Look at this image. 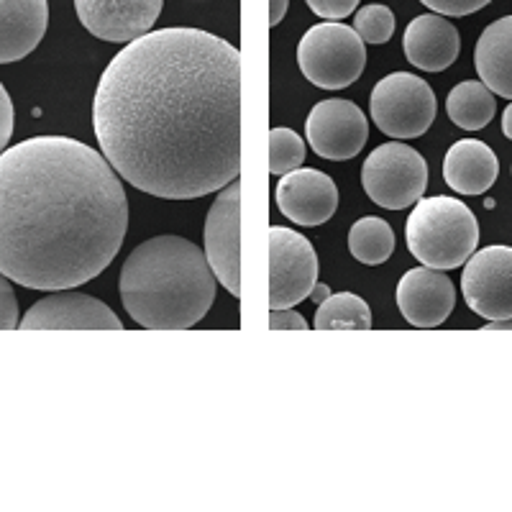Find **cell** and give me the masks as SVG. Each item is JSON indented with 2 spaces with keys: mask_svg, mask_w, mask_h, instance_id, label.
<instances>
[{
  "mask_svg": "<svg viewBox=\"0 0 512 512\" xmlns=\"http://www.w3.org/2000/svg\"><path fill=\"white\" fill-rule=\"evenodd\" d=\"M93 128L136 190L195 200L241 172V54L203 29L128 41L100 75Z\"/></svg>",
  "mask_w": 512,
  "mask_h": 512,
  "instance_id": "1",
  "label": "cell"
},
{
  "mask_svg": "<svg viewBox=\"0 0 512 512\" xmlns=\"http://www.w3.org/2000/svg\"><path fill=\"white\" fill-rule=\"evenodd\" d=\"M128 200L111 162L67 136L0 154V272L29 290H70L116 259Z\"/></svg>",
  "mask_w": 512,
  "mask_h": 512,
  "instance_id": "2",
  "label": "cell"
},
{
  "mask_svg": "<svg viewBox=\"0 0 512 512\" xmlns=\"http://www.w3.org/2000/svg\"><path fill=\"white\" fill-rule=\"evenodd\" d=\"M123 308L141 328L185 331L216 303V274L205 251L182 236H154L121 269Z\"/></svg>",
  "mask_w": 512,
  "mask_h": 512,
  "instance_id": "3",
  "label": "cell"
},
{
  "mask_svg": "<svg viewBox=\"0 0 512 512\" xmlns=\"http://www.w3.org/2000/svg\"><path fill=\"white\" fill-rule=\"evenodd\" d=\"M408 249L423 267L459 269L479 246V223L456 198H420L408 218Z\"/></svg>",
  "mask_w": 512,
  "mask_h": 512,
  "instance_id": "4",
  "label": "cell"
},
{
  "mask_svg": "<svg viewBox=\"0 0 512 512\" xmlns=\"http://www.w3.org/2000/svg\"><path fill=\"white\" fill-rule=\"evenodd\" d=\"M297 62L315 88L344 90L354 85L367 64V47L354 26L323 21L305 31L297 47Z\"/></svg>",
  "mask_w": 512,
  "mask_h": 512,
  "instance_id": "5",
  "label": "cell"
},
{
  "mask_svg": "<svg viewBox=\"0 0 512 512\" xmlns=\"http://www.w3.org/2000/svg\"><path fill=\"white\" fill-rule=\"evenodd\" d=\"M372 121L392 139H418L436 121V95L423 77L392 72L379 80L369 98Z\"/></svg>",
  "mask_w": 512,
  "mask_h": 512,
  "instance_id": "6",
  "label": "cell"
},
{
  "mask_svg": "<svg viewBox=\"0 0 512 512\" xmlns=\"http://www.w3.org/2000/svg\"><path fill=\"white\" fill-rule=\"evenodd\" d=\"M361 185L372 203L387 210H405L423 198L428 164L413 146L400 141L379 144L361 167Z\"/></svg>",
  "mask_w": 512,
  "mask_h": 512,
  "instance_id": "7",
  "label": "cell"
},
{
  "mask_svg": "<svg viewBox=\"0 0 512 512\" xmlns=\"http://www.w3.org/2000/svg\"><path fill=\"white\" fill-rule=\"evenodd\" d=\"M318 254L303 233L269 228V308H295L318 285Z\"/></svg>",
  "mask_w": 512,
  "mask_h": 512,
  "instance_id": "8",
  "label": "cell"
},
{
  "mask_svg": "<svg viewBox=\"0 0 512 512\" xmlns=\"http://www.w3.org/2000/svg\"><path fill=\"white\" fill-rule=\"evenodd\" d=\"M466 305L484 320H512V249L484 246L466 259L461 274Z\"/></svg>",
  "mask_w": 512,
  "mask_h": 512,
  "instance_id": "9",
  "label": "cell"
},
{
  "mask_svg": "<svg viewBox=\"0 0 512 512\" xmlns=\"http://www.w3.org/2000/svg\"><path fill=\"white\" fill-rule=\"evenodd\" d=\"M205 259L216 280L241 297V185L233 180L221 190L205 218Z\"/></svg>",
  "mask_w": 512,
  "mask_h": 512,
  "instance_id": "10",
  "label": "cell"
},
{
  "mask_svg": "<svg viewBox=\"0 0 512 512\" xmlns=\"http://www.w3.org/2000/svg\"><path fill=\"white\" fill-rule=\"evenodd\" d=\"M305 136L318 157L346 162L367 144L369 123L351 100H320L305 121Z\"/></svg>",
  "mask_w": 512,
  "mask_h": 512,
  "instance_id": "11",
  "label": "cell"
},
{
  "mask_svg": "<svg viewBox=\"0 0 512 512\" xmlns=\"http://www.w3.org/2000/svg\"><path fill=\"white\" fill-rule=\"evenodd\" d=\"M164 0H75L80 24L111 44H128L149 34Z\"/></svg>",
  "mask_w": 512,
  "mask_h": 512,
  "instance_id": "12",
  "label": "cell"
},
{
  "mask_svg": "<svg viewBox=\"0 0 512 512\" xmlns=\"http://www.w3.org/2000/svg\"><path fill=\"white\" fill-rule=\"evenodd\" d=\"M18 328H82V331H121L123 323L98 297L82 292H57L31 305Z\"/></svg>",
  "mask_w": 512,
  "mask_h": 512,
  "instance_id": "13",
  "label": "cell"
},
{
  "mask_svg": "<svg viewBox=\"0 0 512 512\" xmlns=\"http://www.w3.org/2000/svg\"><path fill=\"white\" fill-rule=\"evenodd\" d=\"M277 208L297 226H323L338 208V187L326 172L297 167L277 185Z\"/></svg>",
  "mask_w": 512,
  "mask_h": 512,
  "instance_id": "14",
  "label": "cell"
},
{
  "mask_svg": "<svg viewBox=\"0 0 512 512\" xmlns=\"http://www.w3.org/2000/svg\"><path fill=\"white\" fill-rule=\"evenodd\" d=\"M456 305V287L441 269L415 267L397 285V308L415 328H436Z\"/></svg>",
  "mask_w": 512,
  "mask_h": 512,
  "instance_id": "15",
  "label": "cell"
},
{
  "mask_svg": "<svg viewBox=\"0 0 512 512\" xmlns=\"http://www.w3.org/2000/svg\"><path fill=\"white\" fill-rule=\"evenodd\" d=\"M402 47L413 67L425 72H441L459 59L461 39L456 26L446 21L441 13H425L410 21Z\"/></svg>",
  "mask_w": 512,
  "mask_h": 512,
  "instance_id": "16",
  "label": "cell"
},
{
  "mask_svg": "<svg viewBox=\"0 0 512 512\" xmlns=\"http://www.w3.org/2000/svg\"><path fill=\"white\" fill-rule=\"evenodd\" d=\"M49 26L47 0H0V64L29 57Z\"/></svg>",
  "mask_w": 512,
  "mask_h": 512,
  "instance_id": "17",
  "label": "cell"
},
{
  "mask_svg": "<svg viewBox=\"0 0 512 512\" xmlns=\"http://www.w3.org/2000/svg\"><path fill=\"white\" fill-rule=\"evenodd\" d=\"M500 162L487 144L477 139L456 141L443 159V180L461 195H482L497 182Z\"/></svg>",
  "mask_w": 512,
  "mask_h": 512,
  "instance_id": "18",
  "label": "cell"
},
{
  "mask_svg": "<svg viewBox=\"0 0 512 512\" xmlns=\"http://www.w3.org/2000/svg\"><path fill=\"white\" fill-rule=\"evenodd\" d=\"M479 80L495 95L512 100V16L492 21L474 47Z\"/></svg>",
  "mask_w": 512,
  "mask_h": 512,
  "instance_id": "19",
  "label": "cell"
},
{
  "mask_svg": "<svg viewBox=\"0 0 512 512\" xmlns=\"http://www.w3.org/2000/svg\"><path fill=\"white\" fill-rule=\"evenodd\" d=\"M448 118L464 131H479L487 126L497 113L495 93L482 80L459 82L446 98Z\"/></svg>",
  "mask_w": 512,
  "mask_h": 512,
  "instance_id": "20",
  "label": "cell"
},
{
  "mask_svg": "<svg viewBox=\"0 0 512 512\" xmlns=\"http://www.w3.org/2000/svg\"><path fill=\"white\" fill-rule=\"evenodd\" d=\"M315 328L318 331H369L372 328V310L367 300H361L354 292H338L328 295L315 310Z\"/></svg>",
  "mask_w": 512,
  "mask_h": 512,
  "instance_id": "21",
  "label": "cell"
},
{
  "mask_svg": "<svg viewBox=\"0 0 512 512\" xmlns=\"http://www.w3.org/2000/svg\"><path fill=\"white\" fill-rule=\"evenodd\" d=\"M349 251L356 262L379 267L395 251V231L382 218L367 216L356 221L349 231Z\"/></svg>",
  "mask_w": 512,
  "mask_h": 512,
  "instance_id": "22",
  "label": "cell"
},
{
  "mask_svg": "<svg viewBox=\"0 0 512 512\" xmlns=\"http://www.w3.org/2000/svg\"><path fill=\"white\" fill-rule=\"evenodd\" d=\"M305 162V141L292 128L269 131V172L287 175Z\"/></svg>",
  "mask_w": 512,
  "mask_h": 512,
  "instance_id": "23",
  "label": "cell"
},
{
  "mask_svg": "<svg viewBox=\"0 0 512 512\" xmlns=\"http://www.w3.org/2000/svg\"><path fill=\"white\" fill-rule=\"evenodd\" d=\"M354 31L364 44H387L395 34V13L387 6H364L354 18Z\"/></svg>",
  "mask_w": 512,
  "mask_h": 512,
  "instance_id": "24",
  "label": "cell"
},
{
  "mask_svg": "<svg viewBox=\"0 0 512 512\" xmlns=\"http://www.w3.org/2000/svg\"><path fill=\"white\" fill-rule=\"evenodd\" d=\"M420 3L431 8V11L441 13V16L461 18L482 11V8L489 6L492 0H420Z\"/></svg>",
  "mask_w": 512,
  "mask_h": 512,
  "instance_id": "25",
  "label": "cell"
},
{
  "mask_svg": "<svg viewBox=\"0 0 512 512\" xmlns=\"http://www.w3.org/2000/svg\"><path fill=\"white\" fill-rule=\"evenodd\" d=\"M305 3L315 16L326 21H341L359 8V0H305Z\"/></svg>",
  "mask_w": 512,
  "mask_h": 512,
  "instance_id": "26",
  "label": "cell"
},
{
  "mask_svg": "<svg viewBox=\"0 0 512 512\" xmlns=\"http://www.w3.org/2000/svg\"><path fill=\"white\" fill-rule=\"evenodd\" d=\"M18 300L13 295V287L8 282V277L0 272V331H8V328H18Z\"/></svg>",
  "mask_w": 512,
  "mask_h": 512,
  "instance_id": "27",
  "label": "cell"
},
{
  "mask_svg": "<svg viewBox=\"0 0 512 512\" xmlns=\"http://www.w3.org/2000/svg\"><path fill=\"white\" fill-rule=\"evenodd\" d=\"M269 328L272 331H308V320L290 308L272 310L269 313Z\"/></svg>",
  "mask_w": 512,
  "mask_h": 512,
  "instance_id": "28",
  "label": "cell"
},
{
  "mask_svg": "<svg viewBox=\"0 0 512 512\" xmlns=\"http://www.w3.org/2000/svg\"><path fill=\"white\" fill-rule=\"evenodd\" d=\"M13 118H16L13 116V100L0 82V154L6 152L8 141L13 136Z\"/></svg>",
  "mask_w": 512,
  "mask_h": 512,
  "instance_id": "29",
  "label": "cell"
},
{
  "mask_svg": "<svg viewBox=\"0 0 512 512\" xmlns=\"http://www.w3.org/2000/svg\"><path fill=\"white\" fill-rule=\"evenodd\" d=\"M287 6H290V0H269V26L282 24V18H285Z\"/></svg>",
  "mask_w": 512,
  "mask_h": 512,
  "instance_id": "30",
  "label": "cell"
},
{
  "mask_svg": "<svg viewBox=\"0 0 512 512\" xmlns=\"http://www.w3.org/2000/svg\"><path fill=\"white\" fill-rule=\"evenodd\" d=\"M502 134L512 141V103L507 105L505 113H502Z\"/></svg>",
  "mask_w": 512,
  "mask_h": 512,
  "instance_id": "31",
  "label": "cell"
},
{
  "mask_svg": "<svg viewBox=\"0 0 512 512\" xmlns=\"http://www.w3.org/2000/svg\"><path fill=\"white\" fill-rule=\"evenodd\" d=\"M484 331H512V320H489Z\"/></svg>",
  "mask_w": 512,
  "mask_h": 512,
  "instance_id": "32",
  "label": "cell"
},
{
  "mask_svg": "<svg viewBox=\"0 0 512 512\" xmlns=\"http://www.w3.org/2000/svg\"><path fill=\"white\" fill-rule=\"evenodd\" d=\"M310 295L315 297V303H323V300H326V297L331 295V292H328V287H326V285H315V287H313V292H310Z\"/></svg>",
  "mask_w": 512,
  "mask_h": 512,
  "instance_id": "33",
  "label": "cell"
}]
</instances>
